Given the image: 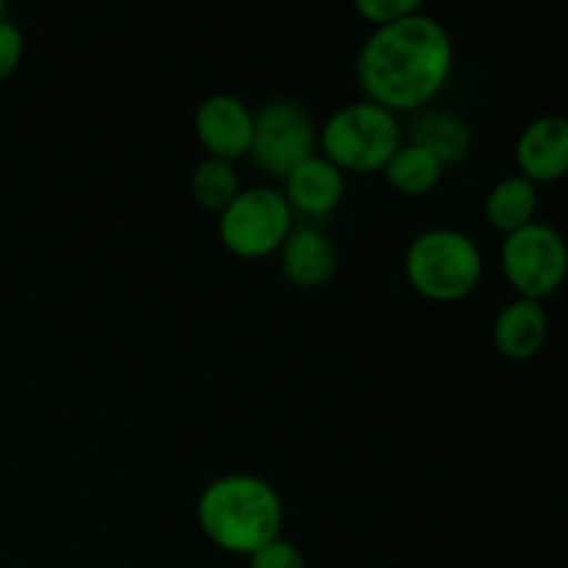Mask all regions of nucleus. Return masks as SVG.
Instances as JSON below:
<instances>
[{
	"label": "nucleus",
	"instance_id": "nucleus-2",
	"mask_svg": "<svg viewBox=\"0 0 568 568\" xmlns=\"http://www.w3.org/2000/svg\"><path fill=\"white\" fill-rule=\"evenodd\" d=\"M286 508L270 480L258 475H222L197 497V525L216 549L250 558L283 532Z\"/></svg>",
	"mask_w": 568,
	"mask_h": 568
},
{
	"label": "nucleus",
	"instance_id": "nucleus-11",
	"mask_svg": "<svg viewBox=\"0 0 568 568\" xmlns=\"http://www.w3.org/2000/svg\"><path fill=\"white\" fill-rule=\"evenodd\" d=\"M277 261L292 286L314 292V288L327 286L336 275L338 253L333 239L322 231L320 225H294L286 236L283 247L277 250Z\"/></svg>",
	"mask_w": 568,
	"mask_h": 568
},
{
	"label": "nucleus",
	"instance_id": "nucleus-14",
	"mask_svg": "<svg viewBox=\"0 0 568 568\" xmlns=\"http://www.w3.org/2000/svg\"><path fill=\"white\" fill-rule=\"evenodd\" d=\"M538 186L525 175H508L491 186L486 197V220L494 231L514 233L536 222Z\"/></svg>",
	"mask_w": 568,
	"mask_h": 568
},
{
	"label": "nucleus",
	"instance_id": "nucleus-8",
	"mask_svg": "<svg viewBox=\"0 0 568 568\" xmlns=\"http://www.w3.org/2000/svg\"><path fill=\"white\" fill-rule=\"evenodd\" d=\"M253 128L255 111L236 94H209L194 111V136L209 159H222L231 164L247 159Z\"/></svg>",
	"mask_w": 568,
	"mask_h": 568
},
{
	"label": "nucleus",
	"instance_id": "nucleus-17",
	"mask_svg": "<svg viewBox=\"0 0 568 568\" xmlns=\"http://www.w3.org/2000/svg\"><path fill=\"white\" fill-rule=\"evenodd\" d=\"M427 0H353V9L364 17L372 28L388 26V22L405 20V17L422 14Z\"/></svg>",
	"mask_w": 568,
	"mask_h": 568
},
{
	"label": "nucleus",
	"instance_id": "nucleus-9",
	"mask_svg": "<svg viewBox=\"0 0 568 568\" xmlns=\"http://www.w3.org/2000/svg\"><path fill=\"white\" fill-rule=\"evenodd\" d=\"M347 194V175L325 155H311L283 178V197L294 216H303L311 225H320L336 214Z\"/></svg>",
	"mask_w": 568,
	"mask_h": 568
},
{
	"label": "nucleus",
	"instance_id": "nucleus-1",
	"mask_svg": "<svg viewBox=\"0 0 568 568\" xmlns=\"http://www.w3.org/2000/svg\"><path fill=\"white\" fill-rule=\"evenodd\" d=\"M453 72V37L425 11L372 28L355 59L361 94L397 116L436 103Z\"/></svg>",
	"mask_w": 568,
	"mask_h": 568
},
{
	"label": "nucleus",
	"instance_id": "nucleus-13",
	"mask_svg": "<svg viewBox=\"0 0 568 568\" xmlns=\"http://www.w3.org/2000/svg\"><path fill=\"white\" fill-rule=\"evenodd\" d=\"M405 139L436 155L444 166L458 164L471 150V131L464 116L438 105L416 111Z\"/></svg>",
	"mask_w": 568,
	"mask_h": 568
},
{
	"label": "nucleus",
	"instance_id": "nucleus-4",
	"mask_svg": "<svg viewBox=\"0 0 568 568\" xmlns=\"http://www.w3.org/2000/svg\"><path fill=\"white\" fill-rule=\"evenodd\" d=\"M403 142L405 131L399 116L366 98L336 109L320 128V155L336 164L344 175L383 172Z\"/></svg>",
	"mask_w": 568,
	"mask_h": 568
},
{
	"label": "nucleus",
	"instance_id": "nucleus-3",
	"mask_svg": "<svg viewBox=\"0 0 568 568\" xmlns=\"http://www.w3.org/2000/svg\"><path fill=\"white\" fill-rule=\"evenodd\" d=\"M408 286L427 303L453 305L471 297L486 275L483 250L458 227H427L410 239L403 258Z\"/></svg>",
	"mask_w": 568,
	"mask_h": 568
},
{
	"label": "nucleus",
	"instance_id": "nucleus-20",
	"mask_svg": "<svg viewBox=\"0 0 568 568\" xmlns=\"http://www.w3.org/2000/svg\"><path fill=\"white\" fill-rule=\"evenodd\" d=\"M6 3H9V0H0V20L6 17Z\"/></svg>",
	"mask_w": 568,
	"mask_h": 568
},
{
	"label": "nucleus",
	"instance_id": "nucleus-15",
	"mask_svg": "<svg viewBox=\"0 0 568 568\" xmlns=\"http://www.w3.org/2000/svg\"><path fill=\"white\" fill-rule=\"evenodd\" d=\"M444 170L447 166L436 155H430L425 148L405 139L397 153L383 166V178H386V183L394 192L405 194V197H425L433 189H438Z\"/></svg>",
	"mask_w": 568,
	"mask_h": 568
},
{
	"label": "nucleus",
	"instance_id": "nucleus-21",
	"mask_svg": "<svg viewBox=\"0 0 568 568\" xmlns=\"http://www.w3.org/2000/svg\"><path fill=\"white\" fill-rule=\"evenodd\" d=\"M566 120H568V114H566Z\"/></svg>",
	"mask_w": 568,
	"mask_h": 568
},
{
	"label": "nucleus",
	"instance_id": "nucleus-10",
	"mask_svg": "<svg viewBox=\"0 0 568 568\" xmlns=\"http://www.w3.org/2000/svg\"><path fill=\"white\" fill-rule=\"evenodd\" d=\"M514 153L519 175L536 186L564 181L568 175V120L560 114L532 120L516 139Z\"/></svg>",
	"mask_w": 568,
	"mask_h": 568
},
{
	"label": "nucleus",
	"instance_id": "nucleus-5",
	"mask_svg": "<svg viewBox=\"0 0 568 568\" xmlns=\"http://www.w3.org/2000/svg\"><path fill=\"white\" fill-rule=\"evenodd\" d=\"M216 233L222 247L244 261H261L277 255L294 227V214L281 189L247 186L233 197L222 214H216Z\"/></svg>",
	"mask_w": 568,
	"mask_h": 568
},
{
	"label": "nucleus",
	"instance_id": "nucleus-7",
	"mask_svg": "<svg viewBox=\"0 0 568 568\" xmlns=\"http://www.w3.org/2000/svg\"><path fill=\"white\" fill-rule=\"evenodd\" d=\"M316 153H320V128L305 105L277 98L255 111L253 144L247 155L255 170L283 181L294 166Z\"/></svg>",
	"mask_w": 568,
	"mask_h": 568
},
{
	"label": "nucleus",
	"instance_id": "nucleus-12",
	"mask_svg": "<svg viewBox=\"0 0 568 568\" xmlns=\"http://www.w3.org/2000/svg\"><path fill=\"white\" fill-rule=\"evenodd\" d=\"M494 347L508 361H530L549 338V314L538 300L516 297L499 308L491 325Z\"/></svg>",
	"mask_w": 568,
	"mask_h": 568
},
{
	"label": "nucleus",
	"instance_id": "nucleus-16",
	"mask_svg": "<svg viewBox=\"0 0 568 568\" xmlns=\"http://www.w3.org/2000/svg\"><path fill=\"white\" fill-rule=\"evenodd\" d=\"M242 189L244 186L236 164L222 159H209V155L194 166L192 181H189V192H192L194 203L203 211H211V214H222Z\"/></svg>",
	"mask_w": 568,
	"mask_h": 568
},
{
	"label": "nucleus",
	"instance_id": "nucleus-6",
	"mask_svg": "<svg viewBox=\"0 0 568 568\" xmlns=\"http://www.w3.org/2000/svg\"><path fill=\"white\" fill-rule=\"evenodd\" d=\"M499 266L516 297L544 303L566 283L568 244L552 225L536 220L505 236Z\"/></svg>",
	"mask_w": 568,
	"mask_h": 568
},
{
	"label": "nucleus",
	"instance_id": "nucleus-19",
	"mask_svg": "<svg viewBox=\"0 0 568 568\" xmlns=\"http://www.w3.org/2000/svg\"><path fill=\"white\" fill-rule=\"evenodd\" d=\"M26 55V37L11 20H0V83L9 81L22 64Z\"/></svg>",
	"mask_w": 568,
	"mask_h": 568
},
{
	"label": "nucleus",
	"instance_id": "nucleus-18",
	"mask_svg": "<svg viewBox=\"0 0 568 568\" xmlns=\"http://www.w3.org/2000/svg\"><path fill=\"white\" fill-rule=\"evenodd\" d=\"M247 568H308L303 549L297 544L286 541V538H275V541L264 544L258 552L247 558Z\"/></svg>",
	"mask_w": 568,
	"mask_h": 568
}]
</instances>
